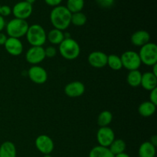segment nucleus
Wrapping results in <instances>:
<instances>
[{"mask_svg": "<svg viewBox=\"0 0 157 157\" xmlns=\"http://www.w3.org/2000/svg\"><path fill=\"white\" fill-rule=\"evenodd\" d=\"M85 86L81 81H72L64 87V93L69 98H79L84 94Z\"/></svg>", "mask_w": 157, "mask_h": 157, "instance_id": "ddd939ff", "label": "nucleus"}, {"mask_svg": "<svg viewBox=\"0 0 157 157\" xmlns=\"http://www.w3.org/2000/svg\"><path fill=\"white\" fill-rule=\"evenodd\" d=\"M33 12V6L32 4L25 1L17 2L12 9V13L15 18L26 20L31 16Z\"/></svg>", "mask_w": 157, "mask_h": 157, "instance_id": "0eeeda50", "label": "nucleus"}, {"mask_svg": "<svg viewBox=\"0 0 157 157\" xmlns=\"http://www.w3.org/2000/svg\"><path fill=\"white\" fill-rule=\"evenodd\" d=\"M131 43L137 47H142L150 42V35L148 32L145 30H138L133 33L130 38Z\"/></svg>", "mask_w": 157, "mask_h": 157, "instance_id": "2eb2a0df", "label": "nucleus"}, {"mask_svg": "<svg viewBox=\"0 0 157 157\" xmlns=\"http://www.w3.org/2000/svg\"><path fill=\"white\" fill-rule=\"evenodd\" d=\"M59 52L65 59L74 60L80 55L81 48L78 41L73 38H64L59 44Z\"/></svg>", "mask_w": 157, "mask_h": 157, "instance_id": "7ed1b4c3", "label": "nucleus"}, {"mask_svg": "<svg viewBox=\"0 0 157 157\" xmlns=\"http://www.w3.org/2000/svg\"><path fill=\"white\" fill-rule=\"evenodd\" d=\"M63 0H44V2L49 6L55 8L58 6H61V3L62 2Z\"/></svg>", "mask_w": 157, "mask_h": 157, "instance_id": "2f4dec72", "label": "nucleus"}, {"mask_svg": "<svg viewBox=\"0 0 157 157\" xmlns=\"http://www.w3.org/2000/svg\"><path fill=\"white\" fill-rule=\"evenodd\" d=\"M47 39L51 44L59 45L64 39V34L63 33V31L53 29L47 35Z\"/></svg>", "mask_w": 157, "mask_h": 157, "instance_id": "aec40b11", "label": "nucleus"}, {"mask_svg": "<svg viewBox=\"0 0 157 157\" xmlns=\"http://www.w3.org/2000/svg\"><path fill=\"white\" fill-rule=\"evenodd\" d=\"M12 14V8L9 6H1V8H0V15L2 16L3 18L4 17H7L9 15H10Z\"/></svg>", "mask_w": 157, "mask_h": 157, "instance_id": "c85d7f7f", "label": "nucleus"}, {"mask_svg": "<svg viewBox=\"0 0 157 157\" xmlns=\"http://www.w3.org/2000/svg\"><path fill=\"white\" fill-rule=\"evenodd\" d=\"M152 67H153V70L151 71V72L153 74V75L157 76V64L152 66Z\"/></svg>", "mask_w": 157, "mask_h": 157, "instance_id": "c9c22d12", "label": "nucleus"}, {"mask_svg": "<svg viewBox=\"0 0 157 157\" xmlns=\"http://www.w3.org/2000/svg\"><path fill=\"white\" fill-rule=\"evenodd\" d=\"M8 38L6 35H5L2 32H0V45H4L5 43L7 41Z\"/></svg>", "mask_w": 157, "mask_h": 157, "instance_id": "473e14b6", "label": "nucleus"}, {"mask_svg": "<svg viewBox=\"0 0 157 157\" xmlns=\"http://www.w3.org/2000/svg\"><path fill=\"white\" fill-rule=\"evenodd\" d=\"M156 106L150 101H144L141 103L138 107V112L144 117H150L156 112Z\"/></svg>", "mask_w": 157, "mask_h": 157, "instance_id": "a211bd4d", "label": "nucleus"}, {"mask_svg": "<svg viewBox=\"0 0 157 157\" xmlns=\"http://www.w3.org/2000/svg\"><path fill=\"white\" fill-rule=\"evenodd\" d=\"M6 52L12 56H19L23 52L22 42L18 38H8L4 44Z\"/></svg>", "mask_w": 157, "mask_h": 157, "instance_id": "4468645a", "label": "nucleus"}, {"mask_svg": "<svg viewBox=\"0 0 157 157\" xmlns=\"http://www.w3.org/2000/svg\"><path fill=\"white\" fill-rule=\"evenodd\" d=\"M139 157H155L156 156V147L150 141L143 143L138 151Z\"/></svg>", "mask_w": 157, "mask_h": 157, "instance_id": "6ab92c4d", "label": "nucleus"}, {"mask_svg": "<svg viewBox=\"0 0 157 157\" xmlns=\"http://www.w3.org/2000/svg\"><path fill=\"white\" fill-rule=\"evenodd\" d=\"M35 144L37 150L44 155H50L55 148V144L52 139L45 134L38 136L35 140Z\"/></svg>", "mask_w": 157, "mask_h": 157, "instance_id": "1a4fd4ad", "label": "nucleus"}, {"mask_svg": "<svg viewBox=\"0 0 157 157\" xmlns=\"http://www.w3.org/2000/svg\"><path fill=\"white\" fill-rule=\"evenodd\" d=\"M0 8H1V5H0Z\"/></svg>", "mask_w": 157, "mask_h": 157, "instance_id": "ea45409f", "label": "nucleus"}, {"mask_svg": "<svg viewBox=\"0 0 157 157\" xmlns=\"http://www.w3.org/2000/svg\"><path fill=\"white\" fill-rule=\"evenodd\" d=\"M72 14L64 6L53 8L50 13V21L54 28L58 30H66L70 26Z\"/></svg>", "mask_w": 157, "mask_h": 157, "instance_id": "f257e3e1", "label": "nucleus"}, {"mask_svg": "<svg viewBox=\"0 0 157 157\" xmlns=\"http://www.w3.org/2000/svg\"><path fill=\"white\" fill-rule=\"evenodd\" d=\"M142 74L139 70L130 71L127 77V83L130 86L133 87H136L140 86Z\"/></svg>", "mask_w": 157, "mask_h": 157, "instance_id": "4be33fe9", "label": "nucleus"}, {"mask_svg": "<svg viewBox=\"0 0 157 157\" xmlns=\"http://www.w3.org/2000/svg\"><path fill=\"white\" fill-rule=\"evenodd\" d=\"M24 1L30 3V4L32 5V4H33V3L35 2V1H36V0H24Z\"/></svg>", "mask_w": 157, "mask_h": 157, "instance_id": "4c0bfd02", "label": "nucleus"}, {"mask_svg": "<svg viewBox=\"0 0 157 157\" xmlns=\"http://www.w3.org/2000/svg\"><path fill=\"white\" fill-rule=\"evenodd\" d=\"M6 20H5V18H3L2 16L0 15V32H2V31L6 28Z\"/></svg>", "mask_w": 157, "mask_h": 157, "instance_id": "72a5a7b5", "label": "nucleus"}, {"mask_svg": "<svg viewBox=\"0 0 157 157\" xmlns=\"http://www.w3.org/2000/svg\"><path fill=\"white\" fill-rule=\"evenodd\" d=\"M44 54L47 58H54L57 55V50L54 46H48L44 48Z\"/></svg>", "mask_w": 157, "mask_h": 157, "instance_id": "cd10ccee", "label": "nucleus"}, {"mask_svg": "<svg viewBox=\"0 0 157 157\" xmlns=\"http://www.w3.org/2000/svg\"><path fill=\"white\" fill-rule=\"evenodd\" d=\"M150 101L155 105H157V87L150 90Z\"/></svg>", "mask_w": 157, "mask_h": 157, "instance_id": "7c9ffc66", "label": "nucleus"}, {"mask_svg": "<svg viewBox=\"0 0 157 157\" xmlns=\"http://www.w3.org/2000/svg\"><path fill=\"white\" fill-rule=\"evenodd\" d=\"M114 157H130L129 156L127 153H121V154H118V155H116V156H114Z\"/></svg>", "mask_w": 157, "mask_h": 157, "instance_id": "e433bc0d", "label": "nucleus"}, {"mask_svg": "<svg viewBox=\"0 0 157 157\" xmlns=\"http://www.w3.org/2000/svg\"><path fill=\"white\" fill-rule=\"evenodd\" d=\"M84 6V0H67L66 8L71 14L80 12Z\"/></svg>", "mask_w": 157, "mask_h": 157, "instance_id": "b1692460", "label": "nucleus"}, {"mask_svg": "<svg viewBox=\"0 0 157 157\" xmlns=\"http://www.w3.org/2000/svg\"><path fill=\"white\" fill-rule=\"evenodd\" d=\"M138 55L142 64L151 67L157 64V45L155 43L149 42L142 46Z\"/></svg>", "mask_w": 157, "mask_h": 157, "instance_id": "39448f33", "label": "nucleus"}, {"mask_svg": "<svg viewBox=\"0 0 157 157\" xmlns=\"http://www.w3.org/2000/svg\"><path fill=\"white\" fill-rule=\"evenodd\" d=\"M25 36L28 42L32 46L42 47L47 40L45 30L38 24H34L29 26Z\"/></svg>", "mask_w": 157, "mask_h": 157, "instance_id": "f03ea898", "label": "nucleus"}, {"mask_svg": "<svg viewBox=\"0 0 157 157\" xmlns=\"http://www.w3.org/2000/svg\"><path fill=\"white\" fill-rule=\"evenodd\" d=\"M97 140L99 146L109 147L115 140L114 132L109 127H101L97 133Z\"/></svg>", "mask_w": 157, "mask_h": 157, "instance_id": "9d476101", "label": "nucleus"}, {"mask_svg": "<svg viewBox=\"0 0 157 157\" xmlns=\"http://www.w3.org/2000/svg\"><path fill=\"white\" fill-rule=\"evenodd\" d=\"M29 23L26 20L13 18L6 23V29L7 35L10 38H18L25 36L27 31L29 29Z\"/></svg>", "mask_w": 157, "mask_h": 157, "instance_id": "20e7f679", "label": "nucleus"}, {"mask_svg": "<svg viewBox=\"0 0 157 157\" xmlns=\"http://www.w3.org/2000/svg\"><path fill=\"white\" fill-rule=\"evenodd\" d=\"M96 1L101 7L105 8V9L111 7L114 3V0H96Z\"/></svg>", "mask_w": 157, "mask_h": 157, "instance_id": "c756f323", "label": "nucleus"}, {"mask_svg": "<svg viewBox=\"0 0 157 157\" xmlns=\"http://www.w3.org/2000/svg\"><path fill=\"white\" fill-rule=\"evenodd\" d=\"M89 157H114L108 147L96 146L89 153Z\"/></svg>", "mask_w": 157, "mask_h": 157, "instance_id": "412c9836", "label": "nucleus"}, {"mask_svg": "<svg viewBox=\"0 0 157 157\" xmlns=\"http://www.w3.org/2000/svg\"><path fill=\"white\" fill-rule=\"evenodd\" d=\"M16 147L13 143L6 141L0 146V157H16Z\"/></svg>", "mask_w": 157, "mask_h": 157, "instance_id": "f3484780", "label": "nucleus"}, {"mask_svg": "<svg viewBox=\"0 0 157 157\" xmlns=\"http://www.w3.org/2000/svg\"><path fill=\"white\" fill-rule=\"evenodd\" d=\"M123 67L128 71L138 70L141 66V61L137 52L134 51H127L121 57Z\"/></svg>", "mask_w": 157, "mask_h": 157, "instance_id": "423d86ee", "label": "nucleus"}, {"mask_svg": "<svg viewBox=\"0 0 157 157\" xmlns=\"http://www.w3.org/2000/svg\"><path fill=\"white\" fill-rule=\"evenodd\" d=\"M45 58L44 48L40 46H32L25 54L26 61L33 65H38Z\"/></svg>", "mask_w": 157, "mask_h": 157, "instance_id": "6e6552de", "label": "nucleus"}, {"mask_svg": "<svg viewBox=\"0 0 157 157\" xmlns=\"http://www.w3.org/2000/svg\"><path fill=\"white\" fill-rule=\"evenodd\" d=\"M108 148L110 150V152L114 156H116V155L121 154L122 153H125L127 144H126L125 141L121 139L114 140Z\"/></svg>", "mask_w": 157, "mask_h": 157, "instance_id": "5701e85b", "label": "nucleus"}, {"mask_svg": "<svg viewBox=\"0 0 157 157\" xmlns=\"http://www.w3.org/2000/svg\"><path fill=\"white\" fill-rule=\"evenodd\" d=\"M87 61L93 67L102 68L107 65V55L104 52H100V51L93 52L88 55Z\"/></svg>", "mask_w": 157, "mask_h": 157, "instance_id": "f8f14e48", "label": "nucleus"}, {"mask_svg": "<svg viewBox=\"0 0 157 157\" xmlns=\"http://www.w3.org/2000/svg\"><path fill=\"white\" fill-rule=\"evenodd\" d=\"M43 157H52V156H50V155H44Z\"/></svg>", "mask_w": 157, "mask_h": 157, "instance_id": "58836bf2", "label": "nucleus"}, {"mask_svg": "<svg viewBox=\"0 0 157 157\" xmlns=\"http://www.w3.org/2000/svg\"><path fill=\"white\" fill-rule=\"evenodd\" d=\"M150 142L151 143V144H153L154 147H156L157 146V136L156 135H153V136H151Z\"/></svg>", "mask_w": 157, "mask_h": 157, "instance_id": "f704fd0d", "label": "nucleus"}, {"mask_svg": "<svg viewBox=\"0 0 157 157\" xmlns=\"http://www.w3.org/2000/svg\"><path fill=\"white\" fill-rule=\"evenodd\" d=\"M140 85L147 90H152L157 87V76L153 75L151 71L142 74Z\"/></svg>", "mask_w": 157, "mask_h": 157, "instance_id": "dca6fc26", "label": "nucleus"}, {"mask_svg": "<svg viewBox=\"0 0 157 157\" xmlns=\"http://www.w3.org/2000/svg\"><path fill=\"white\" fill-rule=\"evenodd\" d=\"M28 75L32 82L42 84L48 80V73L44 68L38 65H33L28 71Z\"/></svg>", "mask_w": 157, "mask_h": 157, "instance_id": "9b49d317", "label": "nucleus"}, {"mask_svg": "<svg viewBox=\"0 0 157 157\" xmlns=\"http://www.w3.org/2000/svg\"><path fill=\"white\" fill-rule=\"evenodd\" d=\"M107 65H108L112 70L119 71L123 67L122 62H121V57L117 55L111 54L110 55H107Z\"/></svg>", "mask_w": 157, "mask_h": 157, "instance_id": "a878e982", "label": "nucleus"}, {"mask_svg": "<svg viewBox=\"0 0 157 157\" xmlns=\"http://www.w3.org/2000/svg\"><path fill=\"white\" fill-rule=\"evenodd\" d=\"M86 22H87V16L83 12H76L71 15V23H72L75 26H78V27L83 26L86 24Z\"/></svg>", "mask_w": 157, "mask_h": 157, "instance_id": "bb28decb", "label": "nucleus"}, {"mask_svg": "<svg viewBox=\"0 0 157 157\" xmlns=\"http://www.w3.org/2000/svg\"><path fill=\"white\" fill-rule=\"evenodd\" d=\"M113 115L109 110H104L101 112L98 117V124L101 127H108L109 124L112 122Z\"/></svg>", "mask_w": 157, "mask_h": 157, "instance_id": "393cba45", "label": "nucleus"}]
</instances>
